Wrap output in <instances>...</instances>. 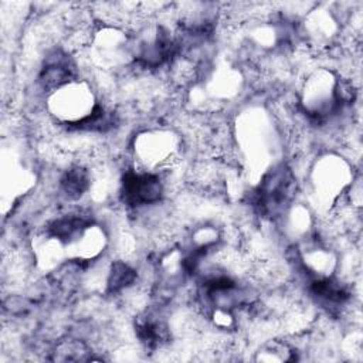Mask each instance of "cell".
Returning <instances> with one entry per match:
<instances>
[{
    "label": "cell",
    "instance_id": "7a4b0ae2",
    "mask_svg": "<svg viewBox=\"0 0 363 363\" xmlns=\"http://www.w3.org/2000/svg\"><path fill=\"white\" fill-rule=\"evenodd\" d=\"M136 279V272L125 262V261H116L112 264L109 278H108V291L109 292H118L123 288L133 284Z\"/></svg>",
    "mask_w": 363,
    "mask_h": 363
},
{
    "label": "cell",
    "instance_id": "6da1fadb",
    "mask_svg": "<svg viewBox=\"0 0 363 363\" xmlns=\"http://www.w3.org/2000/svg\"><path fill=\"white\" fill-rule=\"evenodd\" d=\"M88 187V173L84 166L77 164L71 167L61 179V190L69 200L79 199Z\"/></svg>",
    "mask_w": 363,
    "mask_h": 363
}]
</instances>
